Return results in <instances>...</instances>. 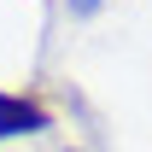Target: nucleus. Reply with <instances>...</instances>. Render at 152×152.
Segmentation results:
<instances>
[{"label": "nucleus", "instance_id": "obj_2", "mask_svg": "<svg viewBox=\"0 0 152 152\" xmlns=\"http://www.w3.org/2000/svg\"><path fill=\"white\" fill-rule=\"evenodd\" d=\"M64 6H70V18H94V12L105 6V0H64Z\"/></svg>", "mask_w": 152, "mask_h": 152}, {"label": "nucleus", "instance_id": "obj_1", "mask_svg": "<svg viewBox=\"0 0 152 152\" xmlns=\"http://www.w3.org/2000/svg\"><path fill=\"white\" fill-rule=\"evenodd\" d=\"M47 129H53V111L41 99L0 88V140H23V134H47Z\"/></svg>", "mask_w": 152, "mask_h": 152}]
</instances>
